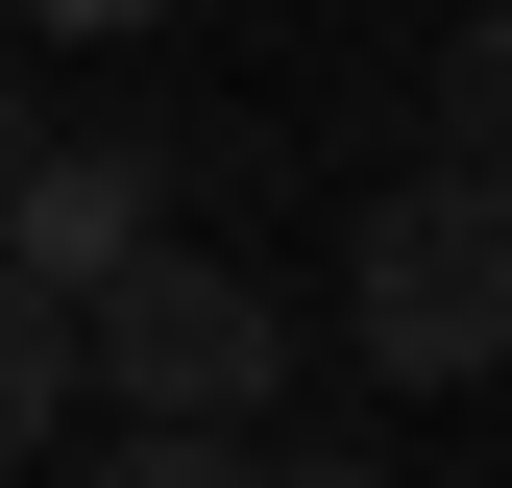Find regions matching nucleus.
Here are the masks:
<instances>
[{"instance_id": "7", "label": "nucleus", "mask_w": 512, "mask_h": 488, "mask_svg": "<svg viewBox=\"0 0 512 488\" xmlns=\"http://www.w3.org/2000/svg\"><path fill=\"white\" fill-rule=\"evenodd\" d=\"M25 25H49V49H98V25H171V0H25Z\"/></svg>"}, {"instance_id": "6", "label": "nucleus", "mask_w": 512, "mask_h": 488, "mask_svg": "<svg viewBox=\"0 0 512 488\" xmlns=\"http://www.w3.org/2000/svg\"><path fill=\"white\" fill-rule=\"evenodd\" d=\"M74 488H293V464H244V440H171V415H122V440H98Z\"/></svg>"}, {"instance_id": "1", "label": "nucleus", "mask_w": 512, "mask_h": 488, "mask_svg": "<svg viewBox=\"0 0 512 488\" xmlns=\"http://www.w3.org/2000/svg\"><path fill=\"white\" fill-rule=\"evenodd\" d=\"M74 391L171 415V440H244V415L293 391V293L220 269V244H122V269L74 293Z\"/></svg>"}, {"instance_id": "2", "label": "nucleus", "mask_w": 512, "mask_h": 488, "mask_svg": "<svg viewBox=\"0 0 512 488\" xmlns=\"http://www.w3.org/2000/svg\"><path fill=\"white\" fill-rule=\"evenodd\" d=\"M342 342H366V391H488V342H512V196L488 171H391L366 196Z\"/></svg>"}, {"instance_id": "4", "label": "nucleus", "mask_w": 512, "mask_h": 488, "mask_svg": "<svg viewBox=\"0 0 512 488\" xmlns=\"http://www.w3.org/2000/svg\"><path fill=\"white\" fill-rule=\"evenodd\" d=\"M49 440H74V318L0 269V464H49Z\"/></svg>"}, {"instance_id": "8", "label": "nucleus", "mask_w": 512, "mask_h": 488, "mask_svg": "<svg viewBox=\"0 0 512 488\" xmlns=\"http://www.w3.org/2000/svg\"><path fill=\"white\" fill-rule=\"evenodd\" d=\"M293 488H391V464H293Z\"/></svg>"}, {"instance_id": "5", "label": "nucleus", "mask_w": 512, "mask_h": 488, "mask_svg": "<svg viewBox=\"0 0 512 488\" xmlns=\"http://www.w3.org/2000/svg\"><path fill=\"white\" fill-rule=\"evenodd\" d=\"M415 98H439V171H488V122H512V25H439Z\"/></svg>"}, {"instance_id": "9", "label": "nucleus", "mask_w": 512, "mask_h": 488, "mask_svg": "<svg viewBox=\"0 0 512 488\" xmlns=\"http://www.w3.org/2000/svg\"><path fill=\"white\" fill-rule=\"evenodd\" d=\"M0 171H25V98H0Z\"/></svg>"}, {"instance_id": "3", "label": "nucleus", "mask_w": 512, "mask_h": 488, "mask_svg": "<svg viewBox=\"0 0 512 488\" xmlns=\"http://www.w3.org/2000/svg\"><path fill=\"white\" fill-rule=\"evenodd\" d=\"M122 244H171V171L147 147H25V171H0V269H25L49 318H74Z\"/></svg>"}]
</instances>
